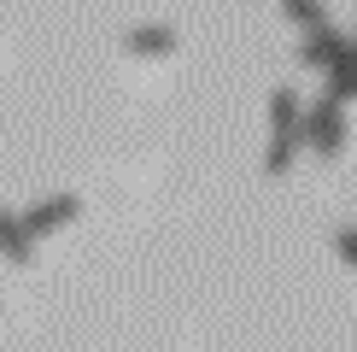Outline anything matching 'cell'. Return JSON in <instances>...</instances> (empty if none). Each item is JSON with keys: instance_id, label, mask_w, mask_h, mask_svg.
Returning <instances> with one entry per match:
<instances>
[{"instance_id": "cell-6", "label": "cell", "mask_w": 357, "mask_h": 352, "mask_svg": "<svg viewBox=\"0 0 357 352\" xmlns=\"http://www.w3.org/2000/svg\"><path fill=\"white\" fill-rule=\"evenodd\" d=\"M123 47H129V53H141V59L176 53V29H165V24H146V29H129V36H123Z\"/></svg>"}, {"instance_id": "cell-9", "label": "cell", "mask_w": 357, "mask_h": 352, "mask_svg": "<svg viewBox=\"0 0 357 352\" xmlns=\"http://www.w3.org/2000/svg\"><path fill=\"white\" fill-rule=\"evenodd\" d=\"M334 253L346 258V264H357V229H340V235H334Z\"/></svg>"}, {"instance_id": "cell-4", "label": "cell", "mask_w": 357, "mask_h": 352, "mask_svg": "<svg viewBox=\"0 0 357 352\" xmlns=\"http://www.w3.org/2000/svg\"><path fill=\"white\" fill-rule=\"evenodd\" d=\"M0 258L18 264V270L36 258V241L24 235V217H18V212H6V205H0Z\"/></svg>"}, {"instance_id": "cell-2", "label": "cell", "mask_w": 357, "mask_h": 352, "mask_svg": "<svg viewBox=\"0 0 357 352\" xmlns=\"http://www.w3.org/2000/svg\"><path fill=\"white\" fill-rule=\"evenodd\" d=\"M299 141H310L322 159L346 153V124H340V106H334L328 94H322L317 106H299Z\"/></svg>"}, {"instance_id": "cell-5", "label": "cell", "mask_w": 357, "mask_h": 352, "mask_svg": "<svg viewBox=\"0 0 357 352\" xmlns=\"http://www.w3.org/2000/svg\"><path fill=\"white\" fill-rule=\"evenodd\" d=\"M340 41H346V36H340V29L334 24H310V36H305V47H299V65H310V71H328L334 65V53H340Z\"/></svg>"}, {"instance_id": "cell-3", "label": "cell", "mask_w": 357, "mask_h": 352, "mask_svg": "<svg viewBox=\"0 0 357 352\" xmlns=\"http://www.w3.org/2000/svg\"><path fill=\"white\" fill-rule=\"evenodd\" d=\"M77 212H82L77 194H53V200H41V205H29V212H24V235H29V241H41V235L77 223Z\"/></svg>"}, {"instance_id": "cell-8", "label": "cell", "mask_w": 357, "mask_h": 352, "mask_svg": "<svg viewBox=\"0 0 357 352\" xmlns=\"http://www.w3.org/2000/svg\"><path fill=\"white\" fill-rule=\"evenodd\" d=\"M281 6H287V18H293V24H305V29H310V24H328L322 0H281Z\"/></svg>"}, {"instance_id": "cell-1", "label": "cell", "mask_w": 357, "mask_h": 352, "mask_svg": "<svg viewBox=\"0 0 357 352\" xmlns=\"http://www.w3.org/2000/svg\"><path fill=\"white\" fill-rule=\"evenodd\" d=\"M270 153H264V170L281 176L293 165V153H299V94L293 88H275V100H270Z\"/></svg>"}, {"instance_id": "cell-7", "label": "cell", "mask_w": 357, "mask_h": 352, "mask_svg": "<svg viewBox=\"0 0 357 352\" xmlns=\"http://www.w3.org/2000/svg\"><path fill=\"white\" fill-rule=\"evenodd\" d=\"M328 100L334 106H346V100H357V65H328Z\"/></svg>"}]
</instances>
